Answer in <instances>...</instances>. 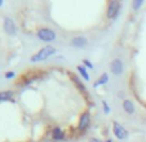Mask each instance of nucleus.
I'll return each instance as SVG.
<instances>
[{
	"label": "nucleus",
	"instance_id": "obj_12",
	"mask_svg": "<svg viewBox=\"0 0 146 142\" xmlns=\"http://www.w3.org/2000/svg\"><path fill=\"white\" fill-rule=\"evenodd\" d=\"M78 71H79V74H80V76H83V79L84 80H87V82H88L89 79H91V78H89V75H88V72H87V70L86 68H84V66H78Z\"/></svg>",
	"mask_w": 146,
	"mask_h": 142
},
{
	"label": "nucleus",
	"instance_id": "obj_10",
	"mask_svg": "<svg viewBox=\"0 0 146 142\" xmlns=\"http://www.w3.org/2000/svg\"><path fill=\"white\" fill-rule=\"evenodd\" d=\"M64 137H65L64 132L61 131L58 127H56V128L53 129V132H52V138H53V139L58 141V139H64Z\"/></svg>",
	"mask_w": 146,
	"mask_h": 142
},
{
	"label": "nucleus",
	"instance_id": "obj_9",
	"mask_svg": "<svg viewBox=\"0 0 146 142\" xmlns=\"http://www.w3.org/2000/svg\"><path fill=\"white\" fill-rule=\"evenodd\" d=\"M123 109L127 114L132 115L133 112H135V105H133V102L129 101V100H124L123 101Z\"/></svg>",
	"mask_w": 146,
	"mask_h": 142
},
{
	"label": "nucleus",
	"instance_id": "obj_19",
	"mask_svg": "<svg viewBox=\"0 0 146 142\" xmlns=\"http://www.w3.org/2000/svg\"><path fill=\"white\" fill-rule=\"evenodd\" d=\"M3 5V0H0V7Z\"/></svg>",
	"mask_w": 146,
	"mask_h": 142
},
{
	"label": "nucleus",
	"instance_id": "obj_13",
	"mask_svg": "<svg viewBox=\"0 0 146 142\" xmlns=\"http://www.w3.org/2000/svg\"><path fill=\"white\" fill-rule=\"evenodd\" d=\"M109 82V75L108 74H102L100 76V79L94 83V87H98V85H102V84H106Z\"/></svg>",
	"mask_w": 146,
	"mask_h": 142
},
{
	"label": "nucleus",
	"instance_id": "obj_14",
	"mask_svg": "<svg viewBox=\"0 0 146 142\" xmlns=\"http://www.w3.org/2000/svg\"><path fill=\"white\" fill-rule=\"evenodd\" d=\"M142 4H143V0H136V1H133L132 7L135 11H137V9H140L141 7H142Z\"/></svg>",
	"mask_w": 146,
	"mask_h": 142
},
{
	"label": "nucleus",
	"instance_id": "obj_16",
	"mask_svg": "<svg viewBox=\"0 0 146 142\" xmlns=\"http://www.w3.org/2000/svg\"><path fill=\"white\" fill-rule=\"evenodd\" d=\"M83 63H84V66H86V67H88V68H93V65H92V62L89 60H83Z\"/></svg>",
	"mask_w": 146,
	"mask_h": 142
},
{
	"label": "nucleus",
	"instance_id": "obj_2",
	"mask_svg": "<svg viewBox=\"0 0 146 142\" xmlns=\"http://www.w3.org/2000/svg\"><path fill=\"white\" fill-rule=\"evenodd\" d=\"M36 35H38V38L40 39V40L47 41V43L53 41L56 39V33L52 29H47V27H43V29H40V30H38Z\"/></svg>",
	"mask_w": 146,
	"mask_h": 142
},
{
	"label": "nucleus",
	"instance_id": "obj_6",
	"mask_svg": "<svg viewBox=\"0 0 146 142\" xmlns=\"http://www.w3.org/2000/svg\"><path fill=\"white\" fill-rule=\"evenodd\" d=\"M123 70H124V66L120 60H114L113 62L110 63V71H111V74H114L115 76L121 75Z\"/></svg>",
	"mask_w": 146,
	"mask_h": 142
},
{
	"label": "nucleus",
	"instance_id": "obj_11",
	"mask_svg": "<svg viewBox=\"0 0 146 142\" xmlns=\"http://www.w3.org/2000/svg\"><path fill=\"white\" fill-rule=\"evenodd\" d=\"M12 97H13V92L11 90L0 92V101H8V100H12Z\"/></svg>",
	"mask_w": 146,
	"mask_h": 142
},
{
	"label": "nucleus",
	"instance_id": "obj_15",
	"mask_svg": "<svg viewBox=\"0 0 146 142\" xmlns=\"http://www.w3.org/2000/svg\"><path fill=\"white\" fill-rule=\"evenodd\" d=\"M102 106H104V111H105L106 114L110 112V107H109V105H108V102L106 101H102Z\"/></svg>",
	"mask_w": 146,
	"mask_h": 142
},
{
	"label": "nucleus",
	"instance_id": "obj_8",
	"mask_svg": "<svg viewBox=\"0 0 146 142\" xmlns=\"http://www.w3.org/2000/svg\"><path fill=\"white\" fill-rule=\"evenodd\" d=\"M87 43H88V40L84 36H76V38H74L71 40L70 45L74 46V48H84L87 45Z\"/></svg>",
	"mask_w": 146,
	"mask_h": 142
},
{
	"label": "nucleus",
	"instance_id": "obj_18",
	"mask_svg": "<svg viewBox=\"0 0 146 142\" xmlns=\"http://www.w3.org/2000/svg\"><path fill=\"white\" fill-rule=\"evenodd\" d=\"M14 76H16V74H14L13 71H9V72H7V74H5L7 79H12V78H14Z\"/></svg>",
	"mask_w": 146,
	"mask_h": 142
},
{
	"label": "nucleus",
	"instance_id": "obj_1",
	"mask_svg": "<svg viewBox=\"0 0 146 142\" xmlns=\"http://www.w3.org/2000/svg\"><path fill=\"white\" fill-rule=\"evenodd\" d=\"M56 52H57V50H56L54 46L47 45V46H44V48H41V49L39 50L38 53H35L34 56H31L30 61H31V62H39V61H44V60H47V58H49L50 56H53Z\"/></svg>",
	"mask_w": 146,
	"mask_h": 142
},
{
	"label": "nucleus",
	"instance_id": "obj_5",
	"mask_svg": "<svg viewBox=\"0 0 146 142\" xmlns=\"http://www.w3.org/2000/svg\"><path fill=\"white\" fill-rule=\"evenodd\" d=\"M89 123H91V116H89V112H87V111L83 112V114L80 115L78 129H79V131H86V129L89 127Z\"/></svg>",
	"mask_w": 146,
	"mask_h": 142
},
{
	"label": "nucleus",
	"instance_id": "obj_20",
	"mask_svg": "<svg viewBox=\"0 0 146 142\" xmlns=\"http://www.w3.org/2000/svg\"><path fill=\"white\" fill-rule=\"evenodd\" d=\"M106 142H113V141H111V139H108V141H106Z\"/></svg>",
	"mask_w": 146,
	"mask_h": 142
},
{
	"label": "nucleus",
	"instance_id": "obj_4",
	"mask_svg": "<svg viewBox=\"0 0 146 142\" xmlns=\"http://www.w3.org/2000/svg\"><path fill=\"white\" fill-rule=\"evenodd\" d=\"M113 131H114V134L116 136V138H119V139H125L128 137L127 129L124 128L123 125H120L119 123H116V121L113 123Z\"/></svg>",
	"mask_w": 146,
	"mask_h": 142
},
{
	"label": "nucleus",
	"instance_id": "obj_17",
	"mask_svg": "<svg viewBox=\"0 0 146 142\" xmlns=\"http://www.w3.org/2000/svg\"><path fill=\"white\" fill-rule=\"evenodd\" d=\"M72 79H74V82L76 83V84H78V87H79V88H80V89H82V90H84V89H86V88H84V85H83V83H82V82H79V80H78V79H76V78H75V76L72 78Z\"/></svg>",
	"mask_w": 146,
	"mask_h": 142
},
{
	"label": "nucleus",
	"instance_id": "obj_7",
	"mask_svg": "<svg viewBox=\"0 0 146 142\" xmlns=\"http://www.w3.org/2000/svg\"><path fill=\"white\" fill-rule=\"evenodd\" d=\"M3 27H4V31H5L8 35H14V34H16V25H14V22L12 18H8V17L4 18Z\"/></svg>",
	"mask_w": 146,
	"mask_h": 142
},
{
	"label": "nucleus",
	"instance_id": "obj_3",
	"mask_svg": "<svg viewBox=\"0 0 146 142\" xmlns=\"http://www.w3.org/2000/svg\"><path fill=\"white\" fill-rule=\"evenodd\" d=\"M120 1H116V0H114V1H110L108 5V18L110 19H115L116 17H118L119 14V11H120Z\"/></svg>",
	"mask_w": 146,
	"mask_h": 142
}]
</instances>
